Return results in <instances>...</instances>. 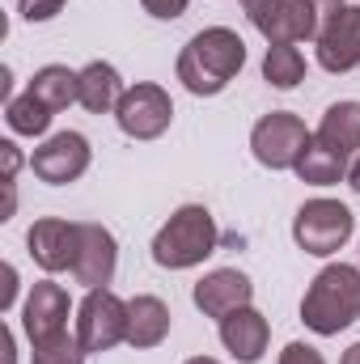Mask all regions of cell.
<instances>
[{"instance_id":"15","label":"cell","mask_w":360,"mask_h":364,"mask_svg":"<svg viewBox=\"0 0 360 364\" xmlns=\"http://www.w3.org/2000/svg\"><path fill=\"white\" fill-rule=\"evenodd\" d=\"M268 339H271V326L255 305L221 318V343H225V352L238 364H259L263 352H268Z\"/></svg>"},{"instance_id":"20","label":"cell","mask_w":360,"mask_h":364,"mask_svg":"<svg viewBox=\"0 0 360 364\" xmlns=\"http://www.w3.org/2000/svg\"><path fill=\"white\" fill-rule=\"evenodd\" d=\"M297 170V178L309 182V186H335V182L348 178V157H339L335 149H327L322 140H309L305 144V153H301V161L292 166Z\"/></svg>"},{"instance_id":"3","label":"cell","mask_w":360,"mask_h":364,"mask_svg":"<svg viewBox=\"0 0 360 364\" xmlns=\"http://www.w3.org/2000/svg\"><path fill=\"white\" fill-rule=\"evenodd\" d=\"M221 242V229L203 203H182L179 212L157 229L153 237V263L166 272H186L199 267Z\"/></svg>"},{"instance_id":"13","label":"cell","mask_w":360,"mask_h":364,"mask_svg":"<svg viewBox=\"0 0 360 364\" xmlns=\"http://www.w3.org/2000/svg\"><path fill=\"white\" fill-rule=\"evenodd\" d=\"M314 43H318V64L327 73H352V68H360V4H344L322 26V34Z\"/></svg>"},{"instance_id":"27","label":"cell","mask_w":360,"mask_h":364,"mask_svg":"<svg viewBox=\"0 0 360 364\" xmlns=\"http://www.w3.org/2000/svg\"><path fill=\"white\" fill-rule=\"evenodd\" d=\"M13 301H17V267H9V263H4V288H0V314H9V309H13Z\"/></svg>"},{"instance_id":"25","label":"cell","mask_w":360,"mask_h":364,"mask_svg":"<svg viewBox=\"0 0 360 364\" xmlns=\"http://www.w3.org/2000/svg\"><path fill=\"white\" fill-rule=\"evenodd\" d=\"M280 364H327V360H322V352L309 348V343H288V348L280 352Z\"/></svg>"},{"instance_id":"18","label":"cell","mask_w":360,"mask_h":364,"mask_svg":"<svg viewBox=\"0 0 360 364\" xmlns=\"http://www.w3.org/2000/svg\"><path fill=\"white\" fill-rule=\"evenodd\" d=\"M314 140H322L339 157H352L360 149V102H335V106H327Z\"/></svg>"},{"instance_id":"11","label":"cell","mask_w":360,"mask_h":364,"mask_svg":"<svg viewBox=\"0 0 360 364\" xmlns=\"http://www.w3.org/2000/svg\"><path fill=\"white\" fill-rule=\"evenodd\" d=\"M21 326L30 343H47L68 331V292L55 279H38L21 305Z\"/></svg>"},{"instance_id":"10","label":"cell","mask_w":360,"mask_h":364,"mask_svg":"<svg viewBox=\"0 0 360 364\" xmlns=\"http://www.w3.org/2000/svg\"><path fill=\"white\" fill-rule=\"evenodd\" d=\"M30 170L43 182H51V186H68V182H77L90 170V140L81 132H60L43 149H34Z\"/></svg>"},{"instance_id":"29","label":"cell","mask_w":360,"mask_h":364,"mask_svg":"<svg viewBox=\"0 0 360 364\" xmlns=\"http://www.w3.org/2000/svg\"><path fill=\"white\" fill-rule=\"evenodd\" d=\"M309 4H314V13H318V21L327 26V21H331V17H335V13H339V9H344L348 0H309Z\"/></svg>"},{"instance_id":"8","label":"cell","mask_w":360,"mask_h":364,"mask_svg":"<svg viewBox=\"0 0 360 364\" xmlns=\"http://www.w3.org/2000/svg\"><path fill=\"white\" fill-rule=\"evenodd\" d=\"M115 123L132 140H157L174 123V102H170V93L162 90V85H149V81L132 85V90L123 93L119 110H115Z\"/></svg>"},{"instance_id":"24","label":"cell","mask_w":360,"mask_h":364,"mask_svg":"<svg viewBox=\"0 0 360 364\" xmlns=\"http://www.w3.org/2000/svg\"><path fill=\"white\" fill-rule=\"evenodd\" d=\"M64 4H68V0H17V13H21L26 21H51Z\"/></svg>"},{"instance_id":"34","label":"cell","mask_w":360,"mask_h":364,"mask_svg":"<svg viewBox=\"0 0 360 364\" xmlns=\"http://www.w3.org/2000/svg\"><path fill=\"white\" fill-rule=\"evenodd\" d=\"M242 4H246V9H250V4H259V0H242Z\"/></svg>"},{"instance_id":"12","label":"cell","mask_w":360,"mask_h":364,"mask_svg":"<svg viewBox=\"0 0 360 364\" xmlns=\"http://www.w3.org/2000/svg\"><path fill=\"white\" fill-rule=\"evenodd\" d=\"M191 296H195V309L203 318H216L221 322V318H229V314H238V309H246L255 301V284L238 272V267H216V272H208L195 284Z\"/></svg>"},{"instance_id":"31","label":"cell","mask_w":360,"mask_h":364,"mask_svg":"<svg viewBox=\"0 0 360 364\" xmlns=\"http://www.w3.org/2000/svg\"><path fill=\"white\" fill-rule=\"evenodd\" d=\"M348 186H352V191L360 195V157L352 161V170H348Z\"/></svg>"},{"instance_id":"14","label":"cell","mask_w":360,"mask_h":364,"mask_svg":"<svg viewBox=\"0 0 360 364\" xmlns=\"http://www.w3.org/2000/svg\"><path fill=\"white\" fill-rule=\"evenodd\" d=\"M115 267H119V246H115V233L106 225H93L85 220L81 225V255H77V284L85 288H106L115 279Z\"/></svg>"},{"instance_id":"1","label":"cell","mask_w":360,"mask_h":364,"mask_svg":"<svg viewBox=\"0 0 360 364\" xmlns=\"http://www.w3.org/2000/svg\"><path fill=\"white\" fill-rule=\"evenodd\" d=\"M242 68H246V43H242V34L229 30V26H208V30H199V34L182 47L179 64H174L182 90L195 93V97H216V93H225L229 81H233Z\"/></svg>"},{"instance_id":"5","label":"cell","mask_w":360,"mask_h":364,"mask_svg":"<svg viewBox=\"0 0 360 364\" xmlns=\"http://www.w3.org/2000/svg\"><path fill=\"white\" fill-rule=\"evenodd\" d=\"M77 339L90 356L127 343V301H119L110 288H90L77 309Z\"/></svg>"},{"instance_id":"6","label":"cell","mask_w":360,"mask_h":364,"mask_svg":"<svg viewBox=\"0 0 360 364\" xmlns=\"http://www.w3.org/2000/svg\"><path fill=\"white\" fill-rule=\"evenodd\" d=\"M246 17L271 47H297L322 34V21L309 0H259L246 9Z\"/></svg>"},{"instance_id":"30","label":"cell","mask_w":360,"mask_h":364,"mask_svg":"<svg viewBox=\"0 0 360 364\" xmlns=\"http://www.w3.org/2000/svg\"><path fill=\"white\" fill-rule=\"evenodd\" d=\"M0 343H4V364H17L13 360V331L9 326H0Z\"/></svg>"},{"instance_id":"17","label":"cell","mask_w":360,"mask_h":364,"mask_svg":"<svg viewBox=\"0 0 360 364\" xmlns=\"http://www.w3.org/2000/svg\"><path fill=\"white\" fill-rule=\"evenodd\" d=\"M123 77H119V68L115 64H106V60H93L81 68V106L90 110V114H110V110H119V102H123Z\"/></svg>"},{"instance_id":"16","label":"cell","mask_w":360,"mask_h":364,"mask_svg":"<svg viewBox=\"0 0 360 364\" xmlns=\"http://www.w3.org/2000/svg\"><path fill=\"white\" fill-rule=\"evenodd\" d=\"M170 335V305L162 296H132L127 301V343L132 348H157Z\"/></svg>"},{"instance_id":"19","label":"cell","mask_w":360,"mask_h":364,"mask_svg":"<svg viewBox=\"0 0 360 364\" xmlns=\"http://www.w3.org/2000/svg\"><path fill=\"white\" fill-rule=\"evenodd\" d=\"M30 93H34L51 114H60V110H68L73 102H81V73H73V68H64V64H47V68H38V73L30 77Z\"/></svg>"},{"instance_id":"21","label":"cell","mask_w":360,"mask_h":364,"mask_svg":"<svg viewBox=\"0 0 360 364\" xmlns=\"http://www.w3.org/2000/svg\"><path fill=\"white\" fill-rule=\"evenodd\" d=\"M51 119H55V114H51L30 90L21 93V97H9V102H4V123H9L13 136H43V132L51 127Z\"/></svg>"},{"instance_id":"26","label":"cell","mask_w":360,"mask_h":364,"mask_svg":"<svg viewBox=\"0 0 360 364\" xmlns=\"http://www.w3.org/2000/svg\"><path fill=\"white\" fill-rule=\"evenodd\" d=\"M144 4V13H153V17H162V21H174L186 13V4L191 0H140Z\"/></svg>"},{"instance_id":"4","label":"cell","mask_w":360,"mask_h":364,"mask_svg":"<svg viewBox=\"0 0 360 364\" xmlns=\"http://www.w3.org/2000/svg\"><path fill=\"white\" fill-rule=\"evenodd\" d=\"M352 229H356V216H352V208L339 203V199H309V203H301V212L292 216V237H297V246H301L305 255H318V259H331L335 250H344L348 237H352Z\"/></svg>"},{"instance_id":"28","label":"cell","mask_w":360,"mask_h":364,"mask_svg":"<svg viewBox=\"0 0 360 364\" xmlns=\"http://www.w3.org/2000/svg\"><path fill=\"white\" fill-rule=\"evenodd\" d=\"M0 157H4V182H13L17 178V170H21V153H17V144L4 140V144H0Z\"/></svg>"},{"instance_id":"33","label":"cell","mask_w":360,"mask_h":364,"mask_svg":"<svg viewBox=\"0 0 360 364\" xmlns=\"http://www.w3.org/2000/svg\"><path fill=\"white\" fill-rule=\"evenodd\" d=\"M186 364H221V360H212V356H191Z\"/></svg>"},{"instance_id":"9","label":"cell","mask_w":360,"mask_h":364,"mask_svg":"<svg viewBox=\"0 0 360 364\" xmlns=\"http://www.w3.org/2000/svg\"><path fill=\"white\" fill-rule=\"evenodd\" d=\"M26 246H30V259L47 275L73 272L77 267V255H81V225H68L60 216H43V220L30 225Z\"/></svg>"},{"instance_id":"23","label":"cell","mask_w":360,"mask_h":364,"mask_svg":"<svg viewBox=\"0 0 360 364\" xmlns=\"http://www.w3.org/2000/svg\"><path fill=\"white\" fill-rule=\"evenodd\" d=\"M85 348H81V339L77 335H55V339H47V343H34V364H85Z\"/></svg>"},{"instance_id":"2","label":"cell","mask_w":360,"mask_h":364,"mask_svg":"<svg viewBox=\"0 0 360 364\" xmlns=\"http://www.w3.org/2000/svg\"><path fill=\"white\" fill-rule=\"evenodd\" d=\"M360 318V267L352 263H331L314 275L301 301V322L314 335H339Z\"/></svg>"},{"instance_id":"22","label":"cell","mask_w":360,"mask_h":364,"mask_svg":"<svg viewBox=\"0 0 360 364\" xmlns=\"http://www.w3.org/2000/svg\"><path fill=\"white\" fill-rule=\"evenodd\" d=\"M263 81L275 90H292L305 81V55L297 47H268L263 55Z\"/></svg>"},{"instance_id":"7","label":"cell","mask_w":360,"mask_h":364,"mask_svg":"<svg viewBox=\"0 0 360 364\" xmlns=\"http://www.w3.org/2000/svg\"><path fill=\"white\" fill-rule=\"evenodd\" d=\"M309 140H314V136H309V127H305L297 114L271 110V114H263V119L255 123V132H250V153H255V161L268 166V170H292V166L301 161V153H305Z\"/></svg>"},{"instance_id":"32","label":"cell","mask_w":360,"mask_h":364,"mask_svg":"<svg viewBox=\"0 0 360 364\" xmlns=\"http://www.w3.org/2000/svg\"><path fill=\"white\" fill-rule=\"evenodd\" d=\"M339 364H360V343H352V348L344 352V360H339Z\"/></svg>"}]
</instances>
